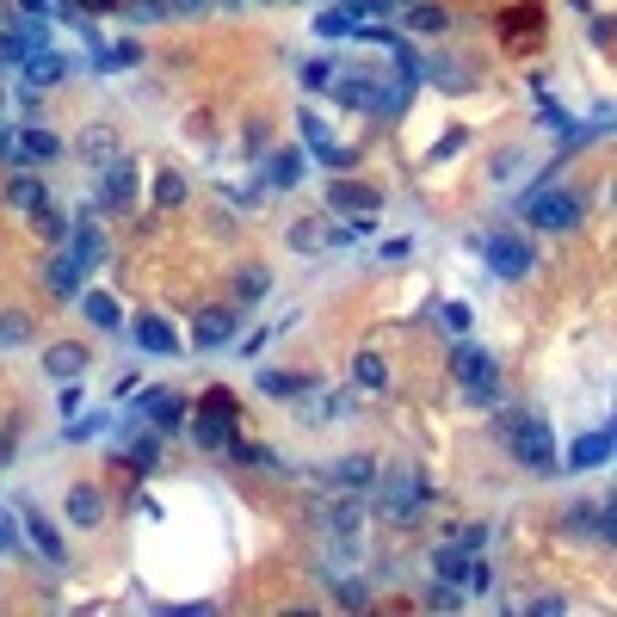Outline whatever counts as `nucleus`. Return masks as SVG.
Instances as JSON below:
<instances>
[{"instance_id": "obj_4", "label": "nucleus", "mask_w": 617, "mask_h": 617, "mask_svg": "<svg viewBox=\"0 0 617 617\" xmlns=\"http://www.w3.org/2000/svg\"><path fill=\"white\" fill-rule=\"evenodd\" d=\"M525 223L543 229V235H568V229L580 223V198H574L568 186H543V192L525 198Z\"/></svg>"}, {"instance_id": "obj_40", "label": "nucleus", "mask_w": 617, "mask_h": 617, "mask_svg": "<svg viewBox=\"0 0 617 617\" xmlns=\"http://www.w3.org/2000/svg\"><path fill=\"white\" fill-rule=\"evenodd\" d=\"M321 235H328L321 223H297V229H290V247H303V253H309V247H315Z\"/></svg>"}, {"instance_id": "obj_13", "label": "nucleus", "mask_w": 617, "mask_h": 617, "mask_svg": "<svg viewBox=\"0 0 617 617\" xmlns=\"http://www.w3.org/2000/svg\"><path fill=\"white\" fill-rule=\"evenodd\" d=\"M81 161H93V167H112V161H124V142H118V130H112V124H93V130H81Z\"/></svg>"}, {"instance_id": "obj_48", "label": "nucleus", "mask_w": 617, "mask_h": 617, "mask_svg": "<svg viewBox=\"0 0 617 617\" xmlns=\"http://www.w3.org/2000/svg\"><path fill=\"white\" fill-rule=\"evenodd\" d=\"M0 161H7V136H0Z\"/></svg>"}, {"instance_id": "obj_39", "label": "nucleus", "mask_w": 617, "mask_h": 617, "mask_svg": "<svg viewBox=\"0 0 617 617\" xmlns=\"http://www.w3.org/2000/svg\"><path fill=\"white\" fill-rule=\"evenodd\" d=\"M31 216H38V229H44V241H62V235H68V223H62V216H56L50 204H44V210H31Z\"/></svg>"}, {"instance_id": "obj_12", "label": "nucleus", "mask_w": 617, "mask_h": 617, "mask_svg": "<svg viewBox=\"0 0 617 617\" xmlns=\"http://www.w3.org/2000/svg\"><path fill=\"white\" fill-rule=\"evenodd\" d=\"M303 142H309V155H321L328 167H352V149H340V142H334V130L321 124L315 112H303Z\"/></svg>"}, {"instance_id": "obj_16", "label": "nucleus", "mask_w": 617, "mask_h": 617, "mask_svg": "<svg viewBox=\"0 0 617 617\" xmlns=\"http://www.w3.org/2000/svg\"><path fill=\"white\" fill-rule=\"evenodd\" d=\"M136 346L155 352V358H173V352H179V334L167 328L161 315H136Z\"/></svg>"}, {"instance_id": "obj_26", "label": "nucleus", "mask_w": 617, "mask_h": 617, "mask_svg": "<svg viewBox=\"0 0 617 617\" xmlns=\"http://www.w3.org/2000/svg\"><path fill=\"white\" fill-rule=\"evenodd\" d=\"M229 328H235V321H229V309H204V315H198V328H192V340H198L204 352H216V346L229 340Z\"/></svg>"}, {"instance_id": "obj_9", "label": "nucleus", "mask_w": 617, "mask_h": 617, "mask_svg": "<svg viewBox=\"0 0 617 617\" xmlns=\"http://www.w3.org/2000/svg\"><path fill=\"white\" fill-rule=\"evenodd\" d=\"M488 266L500 278H525L531 272V241L525 235H488Z\"/></svg>"}, {"instance_id": "obj_8", "label": "nucleus", "mask_w": 617, "mask_h": 617, "mask_svg": "<svg viewBox=\"0 0 617 617\" xmlns=\"http://www.w3.org/2000/svg\"><path fill=\"white\" fill-rule=\"evenodd\" d=\"M358 525H365V500H334V506H321V513H315V531L321 537H334V543H352L358 537Z\"/></svg>"}, {"instance_id": "obj_5", "label": "nucleus", "mask_w": 617, "mask_h": 617, "mask_svg": "<svg viewBox=\"0 0 617 617\" xmlns=\"http://www.w3.org/2000/svg\"><path fill=\"white\" fill-rule=\"evenodd\" d=\"M192 439H198L204 451L235 445V402H229L223 389H210V395H204V408H198V420H192Z\"/></svg>"}, {"instance_id": "obj_47", "label": "nucleus", "mask_w": 617, "mask_h": 617, "mask_svg": "<svg viewBox=\"0 0 617 617\" xmlns=\"http://www.w3.org/2000/svg\"><path fill=\"white\" fill-rule=\"evenodd\" d=\"M87 7H118V0H87Z\"/></svg>"}, {"instance_id": "obj_17", "label": "nucleus", "mask_w": 617, "mask_h": 617, "mask_svg": "<svg viewBox=\"0 0 617 617\" xmlns=\"http://www.w3.org/2000/svg\"><path fill=\"white\" fill-rule=\"evenodd\" d=\"M44 371H50L56 383H75V377L87 371V346H75V340H62V346H50V352H44Z\"/></svg>"}, {"instance_id": "obj_3", "label": "nucleus", "mask_w": 617, "mask_h": 617, "mask_svg": "<svg viewBox=\"0 0 617 617\" xmlns=\"http://www.w3.org/2000/svg\"><path fill=\"white\" fill-rule=\"evenodd\" d=\"M432 568H439V580H445V587H457L463 599H476V593L494 587V574H488L482 550H457V543H445V550L432 556Z\"/></svg>"}, {"instance_id": "obj_44", "label": "nucleus", "mask_w": 617, "mask_h": 617, "mask_svg": "<svg viewBox=\"0 0 617 617\" xmlns=\"http://www.w3.org/2000/svg\"><path fill=\"white\" fill-rule=\"evenodd\" d=\"M210 0H167V13H204Z\"/></svg>"}, {"instance_id": "obj_15", "label": "nucleus", "mask_w": 617, "mask_h": 617, "mask_svg": "<svg viewBox=\"0 0 617 617\" xmlns=\"http://www.w3.org/2000/svg\"><path fill=\"white\" fill-rule=\"evenodd\" d=\"M81 278H87V266L75 260V253H56V260L44 266V284H50V297H75V290H81Z\"/></svg>"}, {"instance_id": "obj_23", "label": "nucleus", "mask_w": 617, "mask_h": 617, "mask_svg": "<svg viewBox=\"0 0 617 617\" xmlns=\"http://www.w3.org/2000/svg\"><path fill=\"white\" fill-rule=\"evenodd\" d=\"M19 68H25V87H56V81L68 75V62H62V56H50V50H38V56H25Z\"/></svg>"}, {"instance_id": "obj_6", "label": "nucleus", "mask_w": 617, "mask_h": 617, "mask_svg": "<svg viewBox=\"0 0 617 617\" xmlns=\"http://www.w3.org/2000/svg\"><path fill=\"white\" fill-rule=\"evenodd\" d=\"M426 476H414V469H408V476H389L383 482V494H377V506H383V519H414L420 513V506H426Z\"/></svg>"}, {"instance_id": "obj_35", "label": "nucleus", "mask_w": 617, "mask_h": 617, "mask_svg": "<svg viewBox=\"0 0 617 617\" xmlns=\"http://www.w3.org/2000/svg\"><path fill=\"white\" fill-rule=\"evenodd\" d=\"M124 19H136V25H155V19H173V13H167V0H130V7H124Z\"/></svg>"}, {"instance_id": "obj_14", "label": "nucleus", "mask_w": 617, "mask_h": 617, "mask_svg": "<svg viewBox=\"0 0 617 617\" xmlns=\"http://www.w3.org/2000/svg\"><path fill=\"white\" fill-rule=\"evenodd\" d=\"M25 537L38 543V556H44V562H56V568L68 562V550H62V531H56V525L38 513V506H25Z\"/></svg>"}, {"instance_id": "obj_43", "label": "nucleus", "mask_w": 617, "mask_h": 617, "mask_svg": "<svg viewBox=\"0 0 617 617\" xmlns=\"http://www.w3.org/2000/svg\"><path fill=\"white\" fill-rule=\"evenodd\" d=\"M445 321H451V328L463 334V328H469V309H463V303H445Z\"/></svg>"}, {"instance_id": "obj_19", "label": "nucleus", "mask_w": 617, "mask_h": 617, "mask_svg": "<svg viewBox=\"0 0 617 617\" xmlns=\"http://www.w3.org/2000/svg\"><path fill=\"white\" fill-rule=\"evenodd\" d=\"M142 414H149L155 426H179V420H186V395H167V389H149V395H142Z\"/></svg>"}, {"instance_id": "obj_21", "label": "nucleus", "mask_w": 617, "mask_h": 617, "mask_svg": "<svg viewBox=\"0 0 617 617\" xmlns=\"http://www.w3.org/2000/svg\"><path fill=\"white\" fill-rule=\"evenodd\" d=\"M352 389H365V395L389 389V365H383V352H358V358H352Z\"/></svg>"}, {"instance_id": "obj_41", "label": "nucleus", "mask_w": 617, "mask_h": 617, "mask_svg": "<svg viewBox=\"0 0 617 617\" xmlns=\"http://www.w3.org/2000/svg\"><path fill=\"white\" fill-rule=\"evenodd\" d=\"M235 457H241V463H260V469H278V457H272L266 445H235Z\"/></svg>"}, {"instance_id": "obj_37", "label": "nucleus", "mask_w": 617, "mask_h": 617, "mask_svg": "<svg viewBox=\"0 0 617 617\" xmlns=\"http://www.w3.org/2000/svg\"><path fill=\"white\" fill-rule=\"evenodd\" d=\"M445 543H457V550H482V543H488V525H451Z\"/></svg>"}, {"instance_id": "obj_38", "label": "nucleus", "mask_w": 617, "mask_h": 617, "mask_svg": "<svg viewBox=\"0 0 617 617\" xmlns=\"http://www.w3.org/2000/svg\"><path fill=\"white\" fill-rule=\"evenodd\" d=\"M235 297H241V303H253V297H266V272H253V266H247V272L235 278Z\"/></svg>"}, {"instance_id": "obj_31", "label": "nucleus", "mask_w": 617, "mask_h": 617, "mask_svg": "<svg viewBox=\"0 0 617 617\" xmlns=\"http://www.w3.org/2000/svg\"><path fill=\"white\" fill-rule=\"evenodd\" d=\"M408 25H414V31H445L451 13H445V7H426V0H408Z\"/></svg>"}, {"instance_id": "obj_34", "label": "nucleus", "mask_w": 617, "mask_h": 617, "mask_svg": "<svg viewBox=\"0 0 617 617\" xmlns=\"http://www.w3.org/2000/svg\"><path fill=\"white\" fill-rule=\"evenodd\" d=\"M334 75H340L334 62H309V68H303V87H309V93H334Z\"/></svg>"}, {"instance_id": "obj_1", "label": "nucleus", "mask_w": 617, "mask_h": 617, "mask_svg": "<svg viewBox=\"0 0 617 617\" xmlns=\"http://www.w3.org/2000/svg\"><path fill=\"white\" fill-rule=\"evenodd\" d=\"M500 439H506V451H513L525 469H556V439H550V426H543L537 414H506Z\"/></svg>"}, {"instance_id": "obj_45", "label": "nucleus", "mask_w": 617, "mask_h": 617, "mask_svg": "<svg viewBox=\"0 0 617 617\" xmlns=\"http://www.w3.org/2000/svg\"><path fill=\"white\" fill-rule=\"evenodd\" d=\"M0 550H13V519H0Z\"/></svg>"}, {"instance_id": "obj_18", "label": "nucleus", "mask_w": 617, "mask_h": 617, "mask_svg": "<svg viewBox=\"0 0 617 617\" xmlns=\"http://www.w3.org/2000/svg\"><path fill=\"white\" fill-rule=\"evenodd\" d=\"M611 445H617V432L611 426H599V432H587L574 451H568V469H599L605 457H611Z\"/></svg>"}, {"instance_id": "obj_10", "label": "nucleus", "mask_w": 617, "mask_h": 617, "mask_svg": "<svg viewBox=\"0 0 617 617\" xmlns=\"http://www.w3.org/2000/svg\"><path fill=\"white\" fill-rule=\"evenodd\" d=\"M62 155V142L44 130V124H31V130H13L7 136V161H56Z\"/></svg>"}, {"instance_id": "obj_7", "label": "nucleus", "mask_w": 617, "mask_h": 617, "mask_svg": "<svg viewBox=\"0 0 617 617\" xmlns=\"http://www.w3.org/2000/svg\"><path fill=\"white\" fill-rule=\"evenodd\" d=\"M38 50H50V31H44L38 13L0 31V62H25V56H38Z\"/></svg>"}, {"instance_id": "obj_2", "label": "nucleus", "mask_w": 617, "mask_h": 617, "mask_svg": "<svg viewBox=\"0 0 617 617\" xmlns=\"http://www.w3.org/2000/svg\"><path fill=\"white\" fill-rule=\"evenodd\" d=\"M451 377H457V389L469 395V402H482V408L500 402V371H494V358L482 346H457L451 352Z\"/></svg>"}, {"instance_id": "obj_46", "label": "nucleus", "mask_w": 617, "mask_h": 617, "mask_svg": "<svg viewBox=\"0 0 617 617\" xmlns=\"http://www.w3.org/2000/svg\"><path fill=\"white\" fill-rule=\"evenodd\" d=\"M19 7H25V13H44V7H50V0H19Z\"/></svg>"}, {"instance_id": "obj_33", "label": "nucleus", "mask_w": 617, "mask_h": 617, "mask_svg": "<svg viewBox=\"0 0 617 617\" xmlns=\"http://www.w3.org/2000/svg\"><path fill=\"white\" fill-rule=\"evenodd\" d=\"M155 198H161V204H179V198H186V173L161 167V173H155Z\"/></svg>"}, {"instance_id": "obj_25", "label": "nucleus", "mask_w": 617, "mask_h": 617, "mask_svg": "<svg viewBox=\"0 0 617 617\" xmlns=\"http://www.w3.org/2000/svg\"><path fill=\"white\" fill-rule=\"evenodd\" d=\"M7 204L13 210H44V179L38 173H13L7 179Z\"/></svg>"}, {"instance_id": "obj_32", "label": "nucleus", "mask_w": 617, "mask_h": 617, "mask_svg": "<svg viewBox=\"0 0 617 617\" xmlns=\"http://www.w3.org/2000/svg\"><path fill=\"white\" fill-rule=\"evenodd\" d=\"M68 253H75V260H81V266H93V260H99V253H105V241H99V229H93V223H81V229H75V241H68Z\"/></svg>"}, {"instance_id": "obj_29", "label": "nucleus", "mask_w": 617, "mask_h": 617, "mask_svg": "<svg viewBox=\"0 0 617 617\" xmlns=\"http://www.w3.org/2000/svg\"><path fill=\"white\" fill-rule=\"evenodd\" d=\"M81 315L93 321V328H124V315H118V303L105 297V290H87V297H81Z\"/></svg>"}, {"instance_id": "obj_36", "label": "nucleus", "mask_w": 617, "mask_h": 617, "mask_svg": "<svg viewBox=\"0 0 617 617\" xmlns=\"http://www.w3.org/2000/svg\"><path fill=\"white\" fill-rule=\"evenodd\" d=\"M25 334H31V315H19V309L0 315V346H19Z\"/></svg>"}, {"instance_id": "obj_22", "label": "nucleus", "mask_w": 617, "mask_h": 617, "mask_svg": "<svg viewBox=\"0 0 617 617\" xmlns=\"http://www.w3.org/2000/svg\"><path fill=\"white\" fill-rule=\"evenodd\" d=\"M340 210H352V216H377V192L365 186V179H340V186L328 192Z\"/></svg>"}, {"instance_id": "obj_11", "label": "nucleus", "mask_w": 617, "mask_h": 617, "mask_svg": "<svg viewBox=\"0 0 617 617\" xmlns=\"http://www.w3.org/2000/svg\"><path fill=\"white\" fill-rule=\"evenodd\" d=\"M321 482H334L346 494H365V488H377V463L371 457H340V463L321 469Z\"/></svg>"}, {"instance_id": "obj_28", "label": "nucleus", "mask_w": 617, "mask_h": 617, "mask_svg": "<svg viewBox=\"0 0 617 617\" xmlns=\"http://www.w3.org/2000/svg\"><path fill=\"white\" fill-rule=\"evenodd\" d=\"M358 31V7H328L315 13V38H352Z\"/></svg>"}, {"instance_id": "obj_20", "label": "nucleus", "mask_w": 617, "mask_h": 617, "mask_svg": "<svg viewBox=\"0 0 617 617\" xmlns=\"http://www.w3.org/2000/svg\"><path fill=\"white\" fill-rule=\"evenodd\" d=\"M105 519V500L93 494V488H68V525L75 531H93Z\"/></svg>"}, {"instance_id": "obj_42", "label": "nucleus", "mask_w": 617, "mask_h": 617, "mask_svg": "<svg viewBox=\"0 0 617 617\" xmlns=\"http://www.w3.org/2000/svg\"><path fill=\"white\" fill-rule=\"evenodd\" d=\"M334 593H340L346 605H365V599H371V593H365V587H358V580H352V574H340V580H334Z\"/></svg>"}, {"instance_id": "obj_24", "label": "nucleus", "mask_w": 617, "mask_h": 617, "mask_svg": "<svg viewBox=\"0 0 617 617\" xmlns=\"http://www.w3.org/2000/svg\"><path fill=\"white\" fill-rule=\"evenodd\" d=\"M105 204H112V210H124L130 198H136V173H130V161H112V167H105V192H99Z\"/></svg>"}, {"instance_id": "obj_30", "label": "nucleus", "mask_w": 617, "mask_h": 617, "mask_svg": "<svg viewBox=\"0 0 617 617\" xmlns=\"http://www.w3.org/2000/svg\"><path fill=\"white\" fill-rule=\"evenodd\" d=\"M266 179H272V192H290L303 179V155H290V149H278L272 155V167H266Z\"/></svg>"}, {"instance_id": "obj_27", "label": "nucleus", "mask_w": 617, "mask_h": 617, "mask_svg": "<svg viewBox=\"0 0 617 617\" xmlns=\"http://www.w3.org/2000/svg\"><path fill=\"white\" fill-rule=\"evenodd\" d=\"M303 389H309V377H297V371H260V395H272V402H297Z\"/></svg>"}]
</instances>
